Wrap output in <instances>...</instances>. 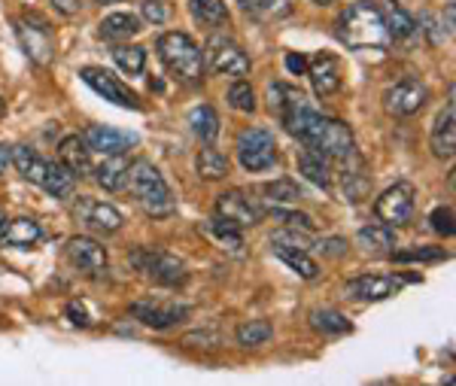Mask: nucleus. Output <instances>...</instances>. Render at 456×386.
Here are the masks:
<instances>
[{
	"label": "nucleus",
	"instance_id": "nucleus-1",
	"mask_svg": "<svg viewBox=\"0 0 456 386\" xmlns=\"http://www.w3.org/2000/svg\"><path fill=\"white\" fill-rule=\"evenodd\" d=\"M283 125L292 137H298L305 146H311V150L332 161H350L353 152H356V140H353L350 125L341 122V119L314 113L311 107H301L296 113H289L283 119Z\"/></svg>",
	"mask_w": 456,
	"mask_h": 386
},
{
	"label": "nucleus",
	"instance_id": "nucleus-2",
	"mask_svg": "<svg viewBox=\"0 0 456 386\" xmlns=\"http://www.w3.org/2000/svg\"><path fill=\"white\" fill-rule=\"evenodd\" d=\"M335 34L350 49H384L393 40L387 31L384 12L374 0H356L347 6L335 21Z\"/></svg>",
	"mask_w": 456,
	"mask_h": 386
},
{
	"label": "nucleus",
	"instance_id": "nucleus-3",
	"mask_svg": "<svg viewBox=\"0 0 456 386\" xmlns=\"http://www.w3.org/2000/svg\"><path fill=\"white\" fill-rule=\"evenodd\" d=\"M131 189V195L141 201V207L150 217L156 219H165L171 217L176 210V198L171 192V185L165 183V177L159 174V168L152 165V161H131L128 168V183H125Z\"/></svg>",
	"mask_w": 456,
	"mask_h": 386
},
{
	"label": "nucleus",
	"instance_id": "nucleus-4",
	"mask_svg": "<svg viewBox=\"0 0 456 386\" xmlns=\"http://www.w3.org/2000/svg\"><path fill=\"white\" fill-rule=\"evenodd\" d=\"M159 58L180 83L198 86L204 79V52L183 31H171L159 37Z\"/></svg>",
	"mask_w": 456,
	"mask_h": 386
},
{
	"label": "nucleus",
	"instance_id": "nucleus-5",
	"mask_svg": "<svg viewBox=\"0 0 456 386\" xmlns=\"http://www.w3.org/2000/svg\"><path fill=\"white\" fill-rule=\"evenodd\" d=\"M131 265H134L137 271H143V277H150L152 283H161V286L186 283V277H189L183 259H176L165 250H152V247L134 250L131 252Z\"/></svg>",
	"mask_w": 456,
	"mask_h": 386
},
{
	"label": "nucleus",
	"instance_id": "nucleus-6",
	"mask_svg": "<svg viewBox=\"0 0 456 386\" xmlns=\"http://www.w3.org/2000/svg\"><path fill=\"white\" fill-rule=\"evenodd\" d=\"M238 159L240 168L249 174H259L277 165V140L265 128H247L238 137Z\"/></svg>",
	"mask_w": 456,
	"mask_h": 386
},
{
	"label": "nucleus",
	"instance_id": "nucleus-7",
	"mask_svg": "<svg viewBox=\"0 0 456 386\" xmlns=\"http://www.w3.org/2000/svg\"><path fill=\"white\" fill-rule=\"evenodd\" d=\"M414 204H417V189L411 183H395L389 185L384 195L374 201V213H378L380 222L399 228L404 222H411L414 217Z\"/></svg>",
	"mask_w": 456,
	"mask_h": 386
},
{
	"label": "nucleus",
	"instance_id": "nucleus-8",
	"mask_svg": "<svg viewBox=\"0 0 456 386\" xmlns=\"http://www.w3.org/2000/svg\"><path fill=\"white\" fill-rule=\"evenodd\" d=\"M417 277H395V274H362L344 286V295L353 301H384L393 299L402 286L414 283Z\"/></svg>",
	"mask_w": 456,
	"mask_h": 386
},
{
	"label": "nucleus",
	"instance_id": "nucleus-9",
	"mask_svg": "<svg viewBox=\"0 0 456 386\" xmlns=\"http://www.w3.org/2000/svg\"><path fill=\"white\" fill-rule=\"evenodd\" d=\"M16 34H19V43L21 49H25V55L31 58L34 64H40V68H46L49 62H53L55 55V40H53V31H49V25L43 19H21L16 25Z\"/></svg>",
	"mask_w": 456,
	"mask_h": 386
},
{
	"label": "nucleus",
	"instance_id": "nucleus-10",
	"mask_svg": "<svg viewBox=\"0 0 456 386\" xmlns=\"http://www.w3.org/2000/svg\"><path fill=\"white\" fill-rule=\"evenodd\" d=\"M208 62L216 73H225V77H247L249 73V58L247 52L225 34H213L208 40Z\"/></svg>",
	"mask_w": 456,
	"mask_h": 386
},
{
	"label": "nucleus",
	"instance_id": "nucleus-11",
	"mask_svg": "<svg viewBox=\"0 0 456 386\" xmlns=\"http://www.w3.org/2000/svg\"><path fill=\"white\" fill-rule=\"evenodd\" d=\"M429 103V88L417 79H404V83L389 86L384 92V110L389 116H417Z\"/></svg>",
	"mask_w": 456,
	"mask_h": 386
},
{
	"label": "nucleus",
	"instance_id": "nucleus-12",
	"mask_svg": "<svg viewBox=\"0 0 456 386\" xmlns=\"http://www.w3.org/2000/svg\"><path fill=\"white\" fill-rule=\"evenodd\" d=\"M73 217L83 222L86 228H92V232L98 234H116L122 228V213L116 210L113 204L107 201H98V198H77V204H73Z\"/></svg>",
	"mask_w": 456,
	"mask_h": 386
},
{
	"label": "nucleus",
	"instance_id": "nucleus-13",
	"mask_svg": "<svg viewBox=\"0 0 456 386\" xmlns=\"http://www.w3.org/2000/svg\"><path fill=\"white\" fill-rule=\"evenodd\" d=\"M79 79H83L86 86H92L98 94H104L107 101L119 103V107H128V110L143 107L141 98H137V92H131L119 77H113V73L104 70V68H83L79 70Z\"/></svg>",
	"mask_w": 456,
	"mask_h": 386
},
{
	"label": "nucleus",
	"instance_id": "nucleus-14",
	"mask_svg": "<svg viewBox=\"0 0 456 386\" xmlns=\"http://www.w3.org/2000/svg\"><path fill=\"white\" fill-rule=\"evenodd\" d=\"M64 256H68L70 268L88 274V277H94V274L107 271V250L101 247L94 237H70L68 247H64Z\"/></svg>",
	"mask_w": 456,
	"mask_h": 386
},
{
	"label": "nucleus",
	"instance_id": "nucleus-15",
	"mask_svg": "<svg viewBox=\"0 0 456 386\" xmlns=\"http://www.w3.org/2000/svg\"><path fill=\"white\" fill-rule=\"evenodd\" d=\"M189 314H192V308H186V304H161V301L131 304V316H134L137 323L150 325V329H171V325L183 323Z\"/></svg>",
	"mask_w": 456,
	"mask_h": 386
},
{
	"label": "nucleus",
	"instance_id": "nucleus-16",
	"mask_svg": "<svg viewBox=\"0 0 456 386\" xmlns=\"http://www.w3.org/2000/svg\"><path fill=\"white\" fill-rule=\"evenodd\" d=\"M216 217H223L225 222H232V226H238L240 232H244V228L259 226L262 210L249 201L244 192L232 189V192H223V195L216 198Z\"/></svg>",
	"mask_w": 456,
	"mask_h": 386
},
{
	"label": "nucleus",
	"instance_id": "nucleus-17",
	"mask_svg": "<svg viewBox=\"0 0 456 386\" xmlns=\"http://www.w3.org/2000/svg\"><path fill=\"white\" fill-rule=\"evenodd\" d=\"M307 77L314 83V92L320 98H329V94L341 92L344 73H341V62L332 55V52H316V55L307 62Z\"/></svg>",
	"mask_w": 456,
	"mask_h": 386
},
{
	"label": "nucleus",
	"instance_id": "nucleus-18",
	"mask_svg": "<svg viewBox=\"0 0 456 386\" xmlns=\"http://www.w3.org/2000/svg\"><path fill=\"white\" fill-rule=\"evenodd\" d=\"M83 140H86L88 150H98L104 155L128 152L131 146H137V135H131V131H119V128H110V125H92V128H86Z\"/></svg>",
	"mask_w": 456,
	"mask_h": 386
},
{
	"label": "nucleus",
	"instance_id": "nucleus-19",
	"mask_svg": "<svg viewBox=\"0 0 456 386\" xmlns=\"http://www.w3.org/2000/svg\"><path fill=\"white\" fill-rule=\"evenodd\" d=\"M429 146L436 152V159H453L456 152V113H453V101L436 119V128H432Z\"/></svg>",
	"mask_w": 456,
	"mask_h": 386
},
{
	"label": "nucleus",
	"instance_id": "nucleus-20",
	"mask_svg": "<svg viewBox=\"0 0 456 386\" xmlns=\"http://www.w3.org/2000/svg\"><path fill=\"white\" fill-rule=\"evenodd\" d=\"M43 237V228L37 219H12L0 228V247H12V250H31L34 243H40Z\"/></svg>",
	"mask_w": 456,
	"mask_h": 386
},
{
	"label": "nucleus",
	"instance_id": "nucleus-21",
	"mask_svg": "<svg viewBox=\"0 0 456 386\" xmlns=\"http://www.w3.org/2000/svg\"><path fill=\"white\" fill-rule=\"evenodd\" d=\"M58 155H61V165L70 168L77 177H88L94 174V165H92V150L86 146V140L79 135H68L58 144Z\"/></svg>",
	"mask_w": 456,
	"mask_h": 386
},
{
	"label": "nucleus",
	"instance_id": "nucleus-22",
	"mask_svg": "<svg viewBox=\"0 0 456 386\" xmlns=\"http://www.w3.org/2000/svg\"><path fill=\"white\" fill-rule=\"evenodd\" d=\"M40 185L55 201H68V198H73V192H77V174H73L70 168H64L61 161H58V165L55 161H46V174H43Z\"/></svg>",
	"mask_w": 456,
	"mask_h": 386
},
{
	"label": "nucleus",
	"instance_id": "nucleus-23",
	"mask_svg": "<svg viewBox=\"0 0 456 386\" xmlns=\"http://www.w3.org/2000/svg\"><path fill=\"white\" fill-rule=\"evenodd\" d=\"M268 101H271V110H274L281 119L296 113V110H301V107H307L305 92L296 86H289V83H271L268 86Z\"/></svg>",
	"mask_w": 456,
	"mask_h": 386
},
{
	"label": "nucleus",
	"instance_id": "nucleus-24",
	"mask_svg": "<svg viewBox=\"0 0 456 386\" xmlns=\"http://www.w3.org/2000/svg\"><path fill=\"white\" fill-rule=\"evenodd\" d=\"M298 170L314 185L332 189V170H329V159H326V155H320L316 150H311V146H305V150L298 152Z\"/></svg>",
	"mask_w": 456,
	"mask_h": 386
},
{
	"label": "nucleus",
	"instance_id": "nucleus-25",
	"mask_svg": "<svg viewBox=\"0 0 456 386\" xmlns=\"http://www.w3.org/2000/svg\"><path fill=\"white\" fill-rule=\"evenodd\" d=\"M98 34L104 40H131V37L141 34V19L134 12H110L98 25Z\"/></svg>",
	"mask_w": 456,
	"mask_h": 386
},
{
	"label": "nucleus",
	"instance_id": "nucleus-26",
	"mask_svg": "<svg viewBox=\"0 0 456 386\" xmlns=\"http://www.w3.org/2000/svg\"><path fill=\"white\" fill-rule=\"evenodd\" d=\"M356 243L369 252H387L395 247V228L387 222H371L356 232Z\"/></svg>",
	"mask_w": 456,
	"mask_h": 386
},
{
	"label": "nucleus",
	"instance_id": "nucleus-27",
	"mask_svg": "<svg viewBox=\"0 0 456 386\" xmlns=\"http://www.w3.org/2000/svg\"><path fill=\"white\" fill-rule=\"evenodd\" d=\"M128 168H131V161L125 159V152L107 155L104 165L94 170V174H98L101 189H107V192H119V189H125V183H128Z\"/></svg>",
	"mask_w": 456,
	"mask_h": 386
},
{
	"label": "nucleus",
	"instance_id": "nucleus-28",
	"mask_svg": "<svg viewBox=\"0 0 456 386\" xmlns=\"http://www.w3.org/2000/svg\"><path fill=\"white\" fill-rule=\"evenodd\" d=\"M378 6H380V12H384L389 37H395V40H408V37H414V31H417L414 16H408L395 0H380Z\"/></svg>",
	"mask_w": 456,
	"mask_h": 386
},
{
	"label": "nucleus",
	"instance_id": "nucleus-29",
	"mask_svg": "<svg viewBox=\"0 0 456 386\" xmlns=\"http://www.w3.org/2000/svg\"><path fill=\"white\" fill-rule=\"evenodd\" d=\"M274 256L281 259V262L289 265V268L296 271L298 277H305V280H316V277H320V265H316L314 259L307 256V250L286 247V243H274Z\"/></svg>",
	"mask_w": 456,
	"mask_h": 386
},
{
	"label": "nucleus",
	"instance_id": "nucleus-30",
	"mask_svg": "<svg viewBox=\"0 0 456 386\" xmlns=\"http://www.w3.org/2000/svg\"><path fill=\"white\" fill-rule=\"evenodd\" d=\"M195 170H198V177H201V180L213 183V180H225L228 170H232V165H228L225 152H219V150H213V146H208V150L198 152Z\"/></svg>",
	"mask_w": 456,
	"mask_h": 386
},
{
	"label": "nucleus",
	"instance_id": "nucleus-31",
	"mask_svg": "<svg viewBox=\"0 0 456 386\" xmlns=\"http://www.w3.org/2000/svg\"><path fill=\"white\" fill-rule=\"evenodd\" d=\"M204 234L210 237V241L219 243V250H232V252H240L244 247V237H240V228L232 226V222H225L223 217L210 219L208 226H204Z\"/></svg>",
	"mask_w": 456,
	"mask_h": 386
},
{
	"label": "nucleus",
	"instance_id": "nucleus-32",
	"mask_svg": "<svg viewBox=\"0 0 456 386\" xmlns=\"http://www.w3.org/2000/svg\"><path fill=\"white\" fill-rule=\"evenodd\" d=\"M189 125H192V135L201 137L204 144H213L219 137V116L210 103H201L189 113Z\"/></svg>",
	"mask_w": 456,
	"mask_h": 386
},
{
	"label": "nucleus",
	"instance_id": "nucleus-33",
	"mask_svg": "<svg viewBox=\"0 0 456 386\" xmlns=\"http://www.w3.org/2000/svg\"><path fill=\"white\" fill-rule=\"evenodd\" d=\"M12 155V165L19 168V174L25 177V180H31V183H37L40 185L43 183V174H46V161L37 155L31 146H16V150L10 152Z\"/></svg>",
	"mask_w": 456,
	"mask_h": 386
},
{
	"label": "nucleus",
	"instance_id": "nucleus-34",
	"mask_svg": "<svg viewBox=\"0 0 456 386\" xmlns=\"http://www.w3.org/2000/svg\"><path fill=\"white\" fill-rule=\"evenodd\" d=\"M271 335H274V325H271L268 319H247V323H240L238 332H234L240 347H262V344H268Z\"/></svg>",
	"mask_w": 456,
	"mask_h": 386
},
{
	"label": "nucleus",
	"instance_id": "nucleus-35",
	"mask_svg": "<svg viewBox=\"0 0 456 386\" xmlns=\"http://www.w3.org/2000/svg\"><path fill=\"white\" fill-rule=\"evenodd\" d=\"M311 325L316 332H322V335H344V332H350V319L344 314H338L332 308H322V310H314L311 314Z\"/></svg>",
	"mask_w": 456,
	"mask_h": 386
},
{
	"label": "nucleus",
	"instance_id": "nucleus-36",
	"mask_svg": "<svg viewBox=\"0 0 456 386\" xmlns=\"http://www.w3.org/2000/svg\"><path fill=\"white\" fill-rule=\"evenodd\" d=\"M192 16L195 21L208 28H219L223 21H228V10L223 0H192Z\"/></svg>",
	"mask_w": 456,
	"mask_h": 386
},
{
	"label": "nucleus",
	"instance_id": "nucleus-37",
	"mask_svg": "<svg viewBox=\"0 0 456 386\" xmlns=\"http://www.w3.org/2000/svg\"><path fill=\"white\" fill-rule=\"evenodd\" d=\"M113 62L119 64V70H125L128 77H137V73H143V68H146V49L143 46H116Z\"/></svg>",
	"mask_w": 456,
	"mask_h": 386
},
{
	"label": "nucleus",
	"instance_id": "nucleus-38",
	"mask_svg": "<svg viewBox=\"0 0 456 386\" xmlns=\"http://www.w3.org/2000/svg\"><path fill=\"white\" fill-rule=\"evenodd\" d=\"M265 195H268L274 204H298L301 198H305V195H301V189H298V183L289 180V177H281V180L268 183V185H265Z\"/></svg>",
	"mask_w": 456,
	"mask_h": 386
},
{
	"label": "nucleus",
	"instance_id": "nucleus-39",
	"mask_svg": "<svg viewBox=\"0 0 456 386\" xmlns=\"http://www.w3.org/2000/svg\"><path fill=\"white\" fill-rule=\"evenodd\" d=\"M228 107L238 110V113H256V94L247 79H238V83L228 88Z\"/></svg>",
	"mask_w": 456,
	"mask_h": 386
},
{
	"label": "nucleus",
	"instance_id": "nucleus-40",
	"mask_svg": "<svg viewBox=\"0 0 456 386\" xmlns=\"http://www.w3.org/2000/svg\"><path fill=\"white\" fill-rule=\"evenodd\" d=\"M369 189H371V180L362 170H347V174H344V195H347L350 201H362V198L369 195Z\"/></svg>",
	"mask_w": 456,
	"mask_h": 386
},
{
	"label": "nucleus",
	"instance_id": "nucleus-41",
	"mask_svg": "<svg viewBox=\"0 0 456 386\" xmlns=\"http://www.w3.org/2000/svg\"><path fill=\"white\" fill-rule=\"evenodd\" d=\"M393 259L395 262H441V259H447V252L438 247H414V250L393 252Z\"/></svg>",
	"mask_w": 456,
	"mask_h": 386
},
{
	"label": "nucleus",
	"instance_id": "nucleus-42",
	"mask_svg": "<svg viewBox=\"0 0 456 386\" xmlns=\"http://www.w3.org/2000/svg\"><path fill=\"white\" fill-rule=\"evenodd\" d=\"M274 219H281L283 226H289V228H301V232H314L316 228V222L314 217H307V213H296V210H281V207H274Z\"/></svg>",
	"mask_w": 456,
	"mask_h": 386
},
{
	"label": "nucleus",
	"instance_id": "nucleus-43",
	"mask_svg": "<svg viewBox=\"0 0 456 386\" xmlns=\"http://www.w3.org/2000/svg\"><path fill=\"white\" fill-rule=\"evenodd\" d=\"M432 228H436V234L441 237H451L453 234V207H438V210H432Z\"/></svg>",
	"mask_w": 456,
	"mask_h": 386
},
{
	"label": "nucleus",
	"instance_id": "nucleus-44",
	"mask_svg": "<svg viewBox=\"0 0 456 386\" xmlns=\"http://www.w3.org/2000/svg\"><path fill=\"white\" fill-rule=\"evenodd\" d=\"M143 19L152 21V25H161V21H167V6L161 4V0H146V4H143Z\"/></svg>",
	"mask_w": 456,
	"mask_h": 386
},
{
	"label": "nucleus",
	"instance_id": "nucleus-45",
	"mask_svg": "<svg viewBox=\"0 0 456 386\" xmlns=\"http://www.w3.org/2000/svg\"><path fill=\"white\" fill-rule=\"evenodd\" d=\"M68 316H70L73 325H88V323H92V319H88V310L79 301H70L68 304Z\"/></svg>",
	"mask_w": 456,
	"mask_h": 386
},
{
	"label": "nucleus",
	"instance_id": "nucleus-46",
	"mask_svg": "<svg viewBox=\"0 0 456 386\" xmlns=\"http://www.w3.org/2000/svg\"><path fill=\"white\" fill-rule=\"evenodd\" d=\"M53 6L61 16H77V12L83 10V0H53Z\"/></svg>",
	"mask_w": 456,
	"mask_h": 386
},
{
	"label": "nucleus",
	"instance_id": "nucleus-47",
	"mask_svg": "<svg viewBox=\"0 0 456 386\" xmlns=\"http://www.w3.org/2000/svg\"><path fill=\"white\" fill-rule=\"evenodd\" d=\"M286 68H289V73H307V58L305 55H296V52H289L286 55Z\"/></svg>",
	"mask_w": 456,
	"mask_h": 386
},
{
	"label": "nucleus",
	"instance_id": "nucleus-48",
	"mask_svg": "<svg viewBox=\"0 0 456 386\" xmlns=\"http://www.w3.org/2000/svg\"><path fill=\"white\" fill-rule=\"evenodd\" d=\"M322 252H329V256H341V252H347V243L338 241V237H332V241H322L320 243Z\"/></svg>",
	"mask_w": 456,
	"mask_h": 386
},
{
	"label": "nucleus",
	"instance_id": "nucleus-49",
	"mask_svg": "<svg viewBox=\"0 0 456 386\" xmlns=\"http://www.w3.org/2000/svg\"><path fill=\"white\" fill-rule=\"evenodd\" d=\"M423 31L432 37V43H441V40H444V37L438 34V25H436V19H432V16H423Z\"/></svg>",
	"mask_w": 456,
	"mask_h": 386
},
{
	"label": "nucleus",
	"instance_id": "nucleus-50",
	"mask_svg": "<svg viewBox=\"0 0 456 386\" xmlns=\"http://www.w3.org/2000/svg\"><path fill=\"white\" fill-rule=\"evenodd\" d=\"M277 0H240V6L244 10H253V12H259V10H268V6H274Z\"/></svg>",
	"mask_w": 456,
	"mask_h": 386
},
{
	"label": "nucleus",
	"instance_id": "nucleus-51",
	"mask_svg": "<svg viewBox=\"0 0 456 386\" xmlns=\"http://www.w3.org/2000/svg\"><path fill=\"white\" fill-rule=\"evenodd\" d=\"M10 159H12L10 150H6V146H0V174L6 170V165H10Z\"/></svg>",
	"mask_w": 456,
	"mask_h": 386
},
{
	"label": "nucleus",
	"instance_id": "nucleus-52",
	"mask_svg": "<svg viewBox=\"0 0 456 386\" xmlns=\"http://www.w3.org/2000/svg\"><path fill=\"white\" fill-rule=\"evenodd\" d=\"M447 34H453V4L447 6Z\"/></svg>",
	"mask_w": 456,
	"mask_h": 386
},
{
	"label": "nucleus",
	"instance_id": "nucleus-53",
	"mask_svg": "<svg viewBox=\"0 0 456 386\" xmlns=\"http://www.w3.org/2000/svg\"><path fill=\"white\" fill-rule=\"evenodd\" d=\"M4 226H6V213L0 210V228H4Z\"/></svg>",
	"mask_w": 456,
	"mask_h": 386
},
{
	"label": "nucleus",
	"instance_id": "nucleus-54",
	"mask_svg": "<svg viewBox=\"0 0 456 386\" xmlns=\"http://www.w3.org/2000/svg\"><path fill=\"white\" fill-rule=\"evenodd\" d=\"M314 4H322V6H326V4H332V0H314Z\"/></svg>",
	"mask_w": 456,
	"mask_h": 386
},
{
	"label": "nucleus",
	"instance_id": "nucleus-55",
	"mask_svg": "<svg viewBox=\"0 0 456 386\" xmlns=\"http://www.w3.org/2000/svg\"><path fill=\"white\" fill-rule=\"evenodd\" d=\"M98 4H116V0H98Z\"/></svg>",
	"mask_w": 456,
	"mask_h": 386
},
{
	"label": "nucleus",
	"instance_id": "nucleus-56",
	"mask_svg": "<svg viewBox=\"0 0 456 386\" xmlns=\"http://www.w3.org/2000/svg\"><path fill=\"white\" fill-rule=\"evenodd\" d=\"M0 116H4V101H0Z\"/></svg>",
	"mask_w": 456,
	"mask_h": 386
}]
</instances>
